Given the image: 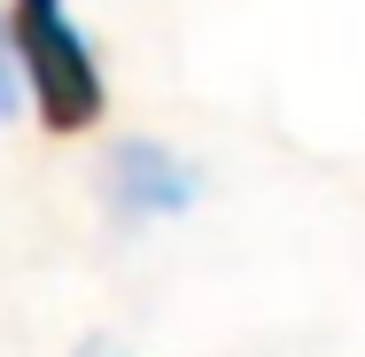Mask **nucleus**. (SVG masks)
I'll list each match as a JSON object with an SVG mask.
<instances>
[{
	"mask_svg": "<svg viewBox=\"0 0 365 357\" xmlns=\"http://www.w3.org/2000/svg\"><path fill=\"white\" fill-rule=\"evenodd\" d=\"M8 55L31 78V101L47 117V133H86L109 93H101V71H93V47L78 39L71 8L63 0H16L8 8Z\"/></svg>",
	"mask_w": 365,
	"mask_h": 357,
	"instance_id": "f257e3e1",
	"label": "nucleus"
},
{
	"mask_svg": "<svg viewBox=\"0 0 365 357\" xmlns=\"http://www.w3.org/2000/svg\"><path fill=\"white\" fill-rule=\"evenodd\" d=\"M109 187H117L125 210H187V195H195V179H187L163 148H148V140H125V148H117Z\"/></svg>",
	"mask_w": 365,
	"mask_h": 357,
	"instance_id": "f03ea898",
	"label": "nucleus"
},
{
	"mask_svg": "<svg viewBox=\"0 0 365 357\" xmlns=\"http://www.w3.org/2000/svg\"><path fill=\"white\" fill-rule=\"evenodd\" d=\"M16 109V71H8V24H0V117Z\"/></svg>",
	"mask_w": 365,
	"mask_h": 357,
	"instance_id": "7ed1b4c3",
	"label": "nucleus"
}]
</instances>
